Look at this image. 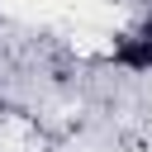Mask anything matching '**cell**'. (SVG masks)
<instances>
[{
	"label": "cell",
	"mask_w": 152,
	"mask_h": 152,
	"mask_svg": "<svg viewBox=\"0 0 152 152\" xmlns=\"http://www.w3.org/2000/svg\"><path fill=\"white\" fill-rule=\"evenodd\" d=\"M109 66L124 71V76H152V10L138 14L133 24H124L114 38H109Z\"/></svg>",
	"instance_id": "1"
}]
</instances>
